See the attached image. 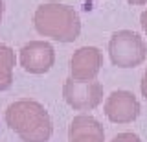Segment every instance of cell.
I'll return each instance as SVG.
<instances>
[{
  "instance_id": "1",
  "label": "cell",
  "mask_w": 147,
  "mask_h": 142,
  "mask_svg": "<svg viewBox=\"0 0 147 142\" xmlns=\"http://www.w3.org/2000/svg\"><path fill=\"white\" fill-rule=\"evenodd\" d=\"M6 124L22 142H48L53 133L48 111L35 100L13 102L6 111Z\"/></svg>"
},
{
  "instance_id": "2",
  "label": "cell",
  "mask_w": 147,
  "mask_h": 142,
  "mask_svg": "<svg viewBox=\"0 0 147 142\" xmlns=\"http://www.w3.org/2000/svg\"><path fill=\"white\" fill-rule=\"evenodd\" d=\"M33 24L39 35L59 43H74L81 33V19L74 7L59 2H46L37 7Z\"/></svg>"
},
{
  "instance_id": "3",
  "label": "cell",
  "mask_w": 147,
  "mask_h": 142,
  "mask_svg": "<svg viewBox=\"0 0 147 142\" xmlns=\"http://www.w3.org/2000/svg\"><path fill=\"white\" fill-rule=\"evenodd\" d=\"M109 56L114 67L134 68V67H140L145 61L147 46L138 33L129 31V30H121V31H116L110 37Z\"/></svg>"
},
{
  "instance_id": "4",
  "label": "cell",
  "mask_w": 147,
  "mask_h": 142,
  "mask_svg": "<svg viewBox=\"0 0 147 142\" xmlns=\"http://www.w3.org/2000/svg\"><path fill=\"white\" fill-rule=\"evenodd\" d=\"M63 98L74 111H92L103 100V85L98 79L77 81L68 77L63 87Z\"/></svg>"
},
{
  "instance_id": "5",
  "label": "cell",
  "mask_w": 147,
  "mask_h": 142,
  "mask_svg": "<svg viewBox=\"0 0 147 142\" xmlns=\"http://www.w3.org/2000/svg\"><path fill=\"white\" fill-rule=\"evenodd\" d=\"M140 102L129 90H114L105 100V114L112 124H131L140 116Z\"/></svg>"
},
{
  "instance_id": "6",
  "label": "cell",
  "mask_w": 147,
  "mask_h": 142,
  "mask_svg": "<svg viewBox=\"0 0 147 142\" xmlns=\"http://www.w3.org/2000/svg\"><path fill=\"white\" fill-rule=\"evenodd\" d=\"M55 63V50L46 41H31L20 50V67L30 74H46Z\"/></svg>"
},
{
  "instance_id": "7",
  "label": "cell",
  "mask_w": 147,
  "mask_h": 142,
  "mask_svg": "<svg viewBox=\"0 0 147 142\" xmlns=\"http://www.w3.org/2000/svg\"><path fill=\"white\" fill-rule=\"evenodd\" d=\"M103 67V54L96 46H83L70 59V77L77 81L96 79Z\"/></svg>"
},
{
  "instance_id": "8",
  "label": "cell",
  "mask_w": 147,
  "mask_h": 142,
  "mask_svg": "<svg viewBox=\"0 0 147 142\" xmlns=\"http://www.w3.org/2000/svg\"><path fill=\"white\" fill-rule=\"evenodd\" d=\"M68 142H105L103 126L90 114H77L68 127Z\"/></svg>"
},
{
  "instance_id": "9",
  "label": "cell",
  "mask_w": 147,
  "mask_h": 142,
  "mask_svg": "<svg viewBox=\"0 0 147 142\" xmlns=\"http://www.w3.org/2000/svg\"><path fill=\"white\" fill-rule=\"evenodd\" d=\"M13 68H15V52L6 44H0V92L11 89Z\"/></svg>"
},
{
  "instance_id": "10",
  "label": "cell",
  "mask_w": 147,
  "mask_h": 142,
  "mask_svg": "<svg viewBox=\"0 0 147 142\" xmlns=\"http://www.w3.org/2000/svg\"><path fill=\"white\" fill-rule=\"evenodd\" d=\"M112 142H142V140L134 133H119V135H116L112 139Z\"/></svg>"
},
{
  "instance_id": "11",
  "label": "cell",
  "mask_w": 147,
  "mask_h": 142,
  "mask_svg": "<svg viewBox=\"0 0 147 142\" xmlns=\"http://www.w3.org/2000/svg\"><path fill=\"white\" fill-rule=\"evenodd\" d=\"M140 89H142V96L147 100V68H145V74H144V79H142Z\"/></svg>"
},
{
  "instance_id": "12",
  "label": "cell",
  "mask_w": 147,
  "mask_h": 142,
  "mask_svg": "<svg viewBox=\"0 0 147 142\" xmlns=\"http://www.w3.org/2000/svg\"><path fill=\"white\" fill-rule=\"evenodd\" d=\"M140 24H142V28H144V31L147 33V10L142 13V17H140Z\"/></svg>"
},
{
  "instance_id": "13",
  "label": "cell",
  "mask_w": 147,
  "mask_h": 142,
  "mask_svg": "<svg viewBox=\"0 0 147 142\" xmlns=\"http://www.w3.org/2000/svg\"><path fill=\"white\" fill-rule=\"evenodd\" d=\"M129 4H132V6H145L147 0H127Z\"/></svg>"
},
{
  "instance_id": "14",
  "label": "cell",
  "mask_w": 147,
  "mask_h": 142,
  "mask_svg": "<svg viewBox=\"0 0 147 142\" xmlns=\"http://www.w3.org/2000/svg\"><path fill=\"white\" fill-rule=\"evenodd\" d=\"M2 17H4V0H0V22H2Z\"/></svg>"
}]
</instances>
